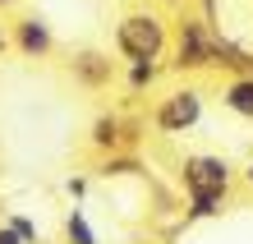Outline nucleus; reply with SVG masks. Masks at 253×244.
<instances>
[{"label": "nucleus", "mask_w": 253, "mask_h": 244, "mask_svg": "<svg viewBox=\"0 0 253 244\" xmlns=\"http://www.w3.org/2000/svg\"><path fill=\"white\" fill-rule=\"evenodd\" d=\"M184 185H189V194H226L230 189V161L226 157H189Z\"/></svg>", "instance_id": "nucleus-3"}, {"label": "nucleus", "mask_w": 253, "mask_h": 244, "mask_svg": "<svg viewBox=\"0 0 253 244\" xmlns=\"http://www.w3.org/2000/svg\"><path fill=\"white\" fill-rule=\"evenodd\" d=\"M0 5H9V0H0Z\"/></svg>", "instance_id": "nucleus-15"}, {"label": "nucleus", "mask_w": 253, "mask_h": 244, "mask_svg": "<svg viewBox=\"0 0 253 244\" xmlns=\"http://www.w3.org/2000/svg\"><path fill=\"white\" fill-rule=\"evenodd\" d=\"M221 198H226V194H193V217H216V212H221Z\"/></svg>", "instance_id": "nucleus-9"}, {"label": "nucleus", "mask_w": 253, "mask_h": 244, "mask_svg": "<svg viewBox=\"0 0 253 244\" xmlns=\"http://www.w3.org/2000/svg\"><path fill=\"white\" fill-rule=\"evenodd\" d=\"M65 235H69V244H97V235H92V226L83 221V212L74 207L69 217H65Z\"/></svg>", "instance_id": "nucleus-7"}, {"label": "nucleus", "mask_w": 253, "mask_h": 244, "mask_svg": "<svg viewBox=\"0 0 253 244\" xmlns=\"http://www.w3.org/2000/svg\"><path fill=\"white\" fill-rule=\"evenodd\" d=\"M152 79H157V65H152V60H133L129 83H133V88H143V83H152Z\"/></svg>", "instance_id": "nucleus-10"}, {"label": "nucleus", "mask_w": 253, "mask_h": 244, "mask_svg": "<svg viewBox=\"0 0 253 244\" xmlns=\"http://www.w3.org/2000/svg\"><path fill=\"white\" fill-rule=\"evenodd\" d=\"M0 244H23V240L14 235V226H5V231H0Z\"/></svg>", "instance_id": "nucleus-13"}, {"label": "nucleus", "mask_w": 253, "mask_h": 244, "mask_svg": "<svg viewBox=\"0 0 253 244\" xmlns=\"http://www.w3.org/2000/svg\"><path fill=\"white\" fill-rule=\"evenodd\" d=\"M203 120V93L198 88H180V93H170L166 101H161V111H157V125L166 129V134H184L193 129Z\"/></svg>", "instance_id": "nucleus-2"}, {"label": "nucleus", "mask_w": 253, "mask_h": 244, "mask_svg": "<svg viewBox=\"0 0 253 244\" xmlns=\"http://www.w3.org/2000/svg\"><path fill=\"white\" fill-rule=\"evenodd\" d=\"M212 55H216V47L207 42L203 28H198V23H180V60H175V65H180V69L212 65Z\"/></svg>", "instance_id": "nucleus-4"}, {"label": "nucleus", "mask_w": 253, "mask_h": 244, "mask_svg": "<svg viewBox=\"0 0 253 244\" xmlns=\"http://www.w3.org/2000/svg\"><path fill=\"white\" fill-rule=\"evenodd\" d=\"M74 69H79L83 79H92V83L111 79V65H101V55H79V60H74Z\"/></svg>", "instance_id": "nucleus-8"}, {"label": "nucleus", "mask_w": 253, "mask_h": 244, "mask_svg": "<svg viewBox=\"0 0 253 244\" xmlns=\"http://www.w3.org/2000/svg\"><path fill=\"white\" fill-rule=\"evenodd\" d=\"M115 47H120L129 60H152L166 51V23L157 14H125L115 23Z\"/></svg>", "instance_id": "nucleus-1"}, {"label": "nucleus", "mask_w": 253, "mask_h": 244, "mask_svg": "<svg viewBox=\"0 0 253 244\" xmlns=\"http://www.w3.org/2000/svg\"><path fill=\"white\" fill-rule=\"evenodd\" d=\"M221 101H226V111H235V115L253 120V79H235V83H226Z\"/></svg>", "instance_id": "nucleus-6"}, {"label": "nucleus", "mask_w": 253, "mask_h": 244, "mask_svg": "<svg viewBox=\"0 0 253 244\" xmlns=\"http://www.w3.org/2000/svg\"><path fill=\"white\" fill-rule=\"evenodd\" d=\"M244 175H249V185H253V157H249V171H244Z\"/></svg>", "instance_id": "nucleus-14"}, {"label": "nucleus", "mask_w": 253, "mask_h": 244, "mask_svg": "<svg viewBox=\"0 0 253 244\" xmlns=\"http://www.w3.org/2000/svg\"><path fill=\"white\" fill-rule=\"evenodd\" d=\"M92 139H97V143H115V120H101Z\"/></svg>", "instance_id": "nucleus-12"}, {"label": "nucleus", "mask_w": 253, "mask_h": 244, "mask_svg": "<svg viewBox=\"0 0 253 244\" xmlns=\"http://www.w3.org/2000/svg\"><path fill=\"white\" fill-rule=\"evenodd\" d=\"M9 226H14V235H19L23 244H37V226H33V221H23V217H14Z\"/></svg>", "instance_id": "nucleus-11"}, {"label": "nucleus", "mask_w": 253, "mask_h": 244, "mask_svg": "<svg viewBox=\"0 0 253 244\" xmlns=\"http://www.w3.org/2000/svg\"><path fill=\"white\" fill-rule=\"evenodd\" d=\"M19 51L23 55H46L51 51V28L42 19H23L19 23Z\"/></svg>", "instance_id": "nucleus-5"}]
</instances>
